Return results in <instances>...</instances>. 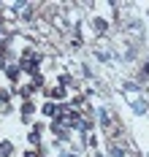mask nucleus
<instances>
[{
	"label": "nucleus",
	"instance_id": "f257e3e1",
	"mask_svg": "<svg viewBox=\"0 0 149 157\" xmlns=\"http://www.w3.org/2000/svg\"><path fill=\"white\" fill-rule=\"evenodd\" d=\"M128 100H130V106H133V111H136V114H144V111H147V100H144V98H138V95H130Z\"/></svg>",
	"mask_w": 149,
	"mask_h": 157
},
{
	"label": "nucleus",
	"instance_id": "f03ea898",
	"mask_svg": "<svg viewBox=\"0 0 149 157\" xmlns=\"http://www.w3.org/2000/svg\"><path fill=\"white\" fill-rule=\"evenodd\" d=\"M46 92V98H52V100H65L68 98V90H63V87H52V90H44Z\"/></svg>",
	"mask_w": 149,
	"mask_h": 157
},
{
	"label": "nucleus",
	"instance_id": "7ed1b4c3",
	"mask_svg": "<svg viewBox=\"0 0 149 157\" xmlns=\"http://www.w3.org/2000/svg\"><path fill=\"white\" fill-rule=\"evenodd\" d=\"M52 133L57 136V141H65V138H68V130L60 125V119H54V122H52Z\"/></svg>",
	"mask_w": 149,
	"mask_h": 157
},
{
	"label": "nucleus",
	"instance_id": "20e7f679",
	"mask_svg": "<svg viewBox=\"0 0 149 157\" xmlns=\"http://www.w3.org/2000/svg\"><path fill=\"white\" fill-rule=\"evenodd\" d=\"M33 111H35V106L30 103V100H25V103H22V119L30 122V119H33Z\"/></svg>",
	"mask_w": 149,
	"mask_h": 157
},
{
	"label": "nucleus",
	"instance_id": "39448f33",
	"mask_svg": "<svg viewBox=\"0 0 149 157\" xmlns=\"http://www.w3.org/2000/svg\"><path fill=\"white\" fill-rule=\"evenodd\" d=\"M6 76L11 78V81H17L22 76V71H19V65H6Z\"/></svg>",
	"mask_w": 149,
	"mask_h": 157
},
{
	"label": "nucleus",
	"instance_id": "423d86ee",
	"mask_svg": "<svg viewBox=\"0 0 149 157\" xmlns=\"http://www.w3.org/2000/svg\"><path fill=\"white\" fill-rule=\"evenodd\" d=\"M92 25H95V33H106V30H109V22H106L103 16H95V22H92Z\"/></svg>",
	"mask_w": 149,
	"mask_h": 157
},
{
	"label": "nucleus",
	"instance_id": "0eeeda50",
	"mask_svg": "<svg viewBox=\"0 0 149 157\" xmlns=\"http://www.w3.org/2000/svg\"><path fill=\"white\" fill-rule=\"evenodd\" d=\"M35 92L33 84H25V87H19V98H25V100H30V95Z\"/></svg>",
	"mask_w": 149,
	"mask_h": 157
},
{
	"label": "nucleus",
	"instance_id": "6e6552de",
	"mask_svg": "<svg viewBox=\"0 0 149 157\" xmlns=\"http://www.w3.org/2000/svg\"><path fill=\"white\" fill-rule=\"evenodd\" d=\"M41 111H44L46 117H57V106H54L52 100H49V103H44V109H41Z\"/></svg>",
	"mask_w": 149,
	"mask_h": 157
},
{
	"label": "nucleus",
	"instance_id": "1a4fd4ad",
	"mask_svg": "<svg viewBox=\"0 0 149 157\" xmlns=\"http://www.w3.org/2000/svg\"><path fill=\"white\" fill-rule=\"evenodd\" d=\"M11 152H14V146H11L8 141H3V144H0V157H11Z\"/></svg>",
	"mask_w": 149,
	"mask_h": 157
},
{
	"label": "nucleus",
	"instance_id": "9d476101",
	"mask_svg": "<svg viewBox=\"0 0 149 157\" xmlns=\"http://www.w3.org/2000/svg\"><path fill=\"white\" fill-rule=\"evenodd\" d=\"M128 155V149H122V146H114L111 149V157H125Z\"/></svg>",
	"mask_w": 149,
	"mask_h": 157
},
{
	"label": "nucleus",
	"instance_id": "9b49d317",
	"mask_svg": "<svg viewBox=\"0 0 149 157\" xmlns=\"http://www.w3.org/2000/svg\"><path fill=\"white\" fill-rule=\"evenodd\" d=\"M25 157H38V155H35L33 149H27V152H25Z\"/></svg>",
	"mask_w": 149,
	"mask_h": 157
},
{
	"label": "nucleus",
	"instance_id": "f8f14e48",
	"mask_svg": "<svg viewBox=\"0 0 149 157\" xmlns=\"http://www.w3.org/2000/svg\"><path fill=\"white\" fill-rule=\"evenodd\" d=\"M60 157H79V155H73V152H65V155H60Z\"/></svg>",
	"mask_w": 149,
	"mask_h": 157
},
{
	"label": "nucleus",
	"instance_id": "ddd939ff",
	"mask_svg": "<svg viewBox=\"0 0 149 157\" xmlns=\"http://www.w3.org/2000/svg\"><path fill=\"white\" fill-rule=\"evenodd\" d=\"M38 157H41V155H38Z\"/></svg>",
	"mask_w": 149,
	"mask_h": 157
}]
</instances>
